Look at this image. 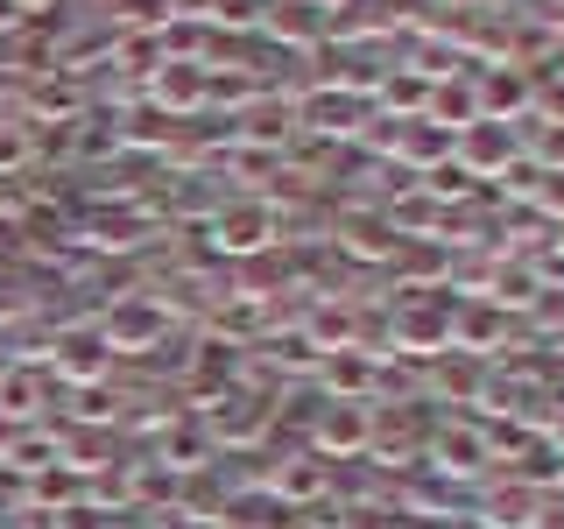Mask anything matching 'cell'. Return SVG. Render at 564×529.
<instances>
[{
    "label": "cell",
    "instance_id": "6da1fadb",
    "mask_svg": "<svg viewBox=\"0 0 564 529\" xmlns=\"http://www.w3.org/2000/svg\"><path fill=\"white\" fill-rule=\"evenodd\" d=\"M163 325H170V311L155 304V296H120V304L99 317V339H106V353H149L163 339Z\"/></svg>",
    "mask_w": 564,
    "mask_h": 529
},
{
    "label": "cell",
    "instance_id": "7a4b0ae2",
    "mask_svg": "<svg viewBox=\"0 0 564 529\" xmlns=\"http://www.w3.org/2000/svg\"><path fill=\"white\" fill-rule=\"evenodd\" d=\"M50 367H57L70 388H99V375L113 367V353H106L99 325H70V332H57V339H50Z\"/></svg>",
    "mask_w": 564,
    "mask_h": 529
},
{
    "label": "cell",
    "instance_id": "3957f363",
    "mask_svg": "<svg viewBox=\"0 0 564 529\" xmlns=\"http://www.w3.org/2000/svg\"><path fill=\"white\" fill-rule=\"evenodd\" d=\"M261 240H269V212H254V205L219 212V247H226V255H254Z\"/></svg>",
    "mask_w": 564,
    "mask_h": 529
},
{
    "label": "cell",
    "instance_id": "277c9868",
    "mask_svg": "<svg viewBox=\"0 0 564 529\" xmlns=\"http://www.w3.org/2000/svg\"><path fill=\"white\" fill-rule=\"evenodd\" d=\"M35 163V120H0V184H14Z\"/></svg>",
    "mask_w": 564,
    "mask_h": 529
},
{
    "label": "cell",
    "instance_id": "5b68a950",
    "mask_svg": "<svg viewBox=\"0 0 564 529\" xmlns=\"http://www.w3.org/2000/svg\"><path fill=\"white\" fill-rule=\"evenodd\" d=\"M22 14H29V0H0V35L22 29Z\"/></svg>",
    "mask_w": 564,
    "mask_h": 529
},
{
    "label": "cell",
    "instance_id": "8992f818",
    "mask_svg": "<svg viewBox=\"0 0 564 529\" xmlns=\"http://www.w3.org/2000/svg\"><path fill=\"white\" fill-rule=\"evenodd\" d=\"M191 529H219V522H191Z\"/></svg>",
    "mask_w": 564,
    "mask_h": 529
}]
</instances>
